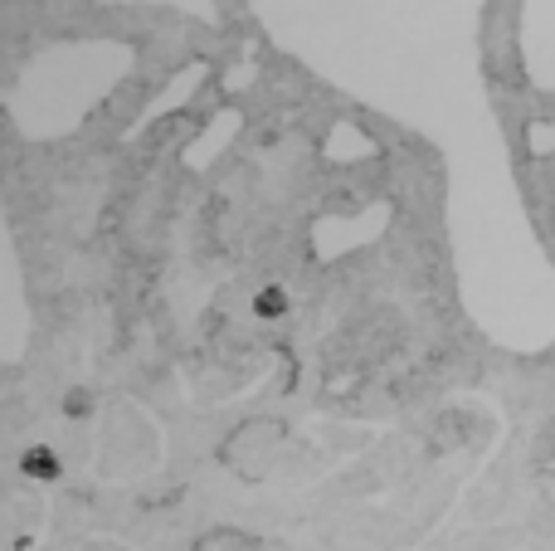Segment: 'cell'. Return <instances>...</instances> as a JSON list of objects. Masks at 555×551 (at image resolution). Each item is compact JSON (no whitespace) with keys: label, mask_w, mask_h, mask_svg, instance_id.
<instances>
[{"label":"cell","mask_w":555,"mask_h":551,"mask_svg":"<svg viewBox=\"0 0 555 551\" xmlns=\"http://www.w3.org/2000/svg\"><path fill=\"white\" fill-rule=\"evenodd\" d=\"M521 64L541 93H555V0L521 5Z\"/></svg>","instance_id":"1"},{"label":"cell","mask_w":555,"mask_h":551,"mask_svg":"<svg viewBox=\"0 0 555 551\" xmlns=\"http://www.w3.org/2000/svg\"><path fill=\"white\" fill-rule=\"evenodd\" d=\"M64 410H68V415H83V410H88V396H83V390H74V396H64Z\"/></svg>","instance_id":"4"},{"label":"cell","mask_w":555,"mask_h":551,"mask_svg":"<svg viewBox=\"0 0 555 551\" xmlns=\"http://www.w3.org/2000/svg\"><path fill=\"white\" fill-rule=\"evenodd\" d=\"M254 312H259V318H278V312H287V293L283 289H263L259 298H254Z\"/></svg>","instance_id":"3"},{"label":"cell","mask_w":555,"mask_h":551,"mask_svg":"<svg viewBox=\"0 0 555 551\" xmlns=\"http://www.w3.org/2000/svg\"><path fill=\"white\" fill-rule=\"evenodd\" d=\"M20 474H25V478H39V484H54V478H59V459L49 454L44 445H29L25 454H20Z\"/></svg>","instance_id":"2"}]
</instances>
